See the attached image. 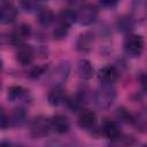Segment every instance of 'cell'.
I'll list each match as a JSON object with an SVG mask.
<instances>
[{
    "label": "cell",
    "mask_w": 147,
    "mask_h": 147,
    "mask_svg": "<svg viewBox=\"0 0 147 147\" xmlns=\"http://www.w3.org/2000/svg\"><path fill=\"white\" fill-rule=\"evenodd\" d=\"M116 99V90L111 84L102 83V85L94 93V101L98 108L108 109L113 106Z\"/></svg>",
    "instance_id": "obj_1"
},
{
    "label": "cell",
    "mask_w": 147,
    "mask_h": 147,
    "mask_svg": "<svg viewBox=\"0 0 147 147\" xmlns=\"http://www.w3.org/2000/svg\"><path fill=\"white\" fill-rule=\"evenodd\" d=\"M76 22H78L80 25H90L95 22L98 17V9L93 5H84L78 8L77 11H75Z\"/></svg>",
    "instance_id": "obj_2"
},
{
    "label": "cell",
    "mask_w": 147,
    "mask_h": 147,
    "mask_svg": "<svg viewBox=\"0 0 147 147\" xmlns=\"http://www.w3.org/2000/svg\"><path fill=\"white\" fill-rule=\"evenodd\" d=\"M124 49L131 56H139L144 51V39L139 34H127L124 39Z\"/></svg>",
    "instance_id": "obj_3"
},
{
    "label": "cell",
    "mask_w": 147,
    "mask_h": 147,
    "mask_svg": "<svg viewBox=\"0 0 147 147\" xmlns=\"http://www.w3.org/2000/svg\"><path fill=\"white\" fill-rule=\"evenodd\" d=\"M70 72V65L68 62H60L51 74V82L55 85L63 84Z\"/></svg>",
    "instance_id": "obj_4"
},
{
    "label": "cell",
    "mask_w": 147,
    "mask_h": 147,
    "mask_svg": "<svg viewBox=\"0 0 147 147\" xmlns=\"http://www.w3.org/2000/svg\"><path fill=\"white\" fill-rule=\"evenodd\" d=\"M52 129L51 119L46 117H37L31 124V133L34 137H45Z\"/></svg>",
    "instance_id": "obj_5"
},
{
    "label": "cell",
    "mask_w": 147,
    "mask_h": 147,
    "mask_svg": "<svg viewBox=\"0 0 147 147\" xmlns=\"http://www.w3.org/2000/svg\"><path fill=\"white\" fill-rule=\"evenodd\" d=\"M16 60L22 64V65H26L30 64L33 60V49L31 46L22 44L18 46L17 51H16Z\"/></svg>",
    "instance_id": "obj_6"
},
{
    "label": "cell",
    "mask_w": 147,
    "mask_h": 147,
    "mask_svg": "<svg viewBox=\"0 0 147 147\" xmlns=\"http://www.w3.org/2000/svg\"><path fill=\"white\" fill-rule=\"evenodd\" d=\"M96 124V115L92 110L83 111L78 117V125L84 130H91Z\"/></svg>",
    "instance_id": "obj_7"
},
{
    "label": "cell",
    "mask_w": 147,
    "mask_h": 147,
    "mask_svg": "<svg viewBox=\"0 0 147 147\" xmlns=\"http://www.w3.org/2000/svg\"><path fill=\"white\" fill-rule=\"evenodd\" d=\"M101 132L102 134L110 139V140H116L119 138V130H118V126L117 124L114 122V121H110V119H106L103 121L102 123V126H101Z\"/></svg>",
    "instance_id": "obj_8"
},
{
    "label": "cell",
    "mask_w": 147,
    "mask_h": 147,
    "mask_svg": "<svg viewBox=\"0 0 147 147\" xmlns=\"http://www.w3.org/2000/svg\"><path fill=\"white\" fill-rule=\"evenodd\" d=\"M17 15V9L15 6H13L9 2H6L1 7V15H0V21L2 24H9L13 23L16 18Z\"/></svg>",
    "instance_id": "obj_9"
},
{
    "label": "cell",
    "mask_w": 147,
    "mask_h": 147,
    "mask_svg": "<svg viewBox=\"0 0 147 147\" xmlns=\"http://www.w3.org/2000/svg\"><path fill=\"white\" fill-rule=\"evenodd\" d=\"M132 17L138 21L147 18V0H134L132 5Z\"/></svg>",
    "instance_id": "obj_10"
},
{
    "label": "cell",
    "mask_w": 147,
    "mask_h": 147,
    "mask_svg": "<svg viewBox=\"0 0 147 147\" xmlns=\"http://www.w3.org/2000/svg\"><path fill=\"white\" fill-rule=\"evenodd\" d=\"M30 32H31L30 26H29L28 24H22V25L17 26V29H15V30L13 31V33H11V36H10L11 41H13L15 45H18V46H20V45L23 44V40H24L26 37H29Z\"/></svg>",
    "instance_id": "obj_11"
},
{
    "label": "cell",
    "mask_w": 147,
    "mask_h": 147,
    "mask_svg": "<svg viewBox=\"0 0 147 147\" xmlns=\"http://www.w3.org/2000/svg\"><path fill=\"white\" fill-rule=\"evenodd\" d=\"M118 77V71L116 70L115 67L113 65H107V67H103L100 71H99V79L102 82V83H106V84H111L114 83Z\"/></svg>",
    "instance_id": "obj_12"
},
{
    "label": "cell",
    "mask_w": 147,
    "mask_h": 147,
    "mask_svg": "<svg viewBox=\"0 0 147 147\" xmlns=\"http://www.w3.org/2000/svg\"><path fill=\"white\" fill-rule=\"evenodd\" d=\"M51 124H52V129L60 134H63V133L68 132V130H69V122L65 118V116H63V115L53 116L51 119Z\"/></svg>",
    "instance_id": "obj_13"
},
{
    "label": "cell",
    "mask_w": 147,
    "mask_h": 147,
    "mask_svg": "<svg viewBox=\"0 0 147 147\" xmlns=\"http://www.w3.org/2000/svg\"><path fill=\"white\" fill-rule=\"evenodd\" d=\"M77 70H78L79 76L83 79H90L93 77V74H94V69H93L91 62L88 60H85V59H83L78 62Z\"/></svg>",
    "instance_id": "obj_14"
},
{
    "label": "cell",
    "mask_w": 147,
    "mask_h": 147,
    "mask_svg": "<svg viewBox=\"0 0 147 147\" xmlns=\"http://www.w3.org/2000/svg\"><path fill=\"white\" fill-rule=\"evenodd\" d=\"M26 121V113L22 108L14 109L9 116V124L13 126H22Z\"/></svg>",
    "instance_id": "obj_15"
},
{
    "label": "cell",
    "mask_w": 147,
    "mask_h": 147,
    "mask_svg": "<svg viewBox=\"0 0 147 147\" xmlns=\"http://www.w3.org/2000/svg\"><path fill=\"white\" fill-rule=\"evenodd\" d=\"M53 20H54V14L52 10H49L48 8H42L41 10H39L38 21L41 25H48L53 22Z\"/></svg>",
    "instance_id": "obj_16"
},
{
    "label": "cell",
    "mask_w": 147,
    "mask_h": 147,
    "mask_svg": "<svg viewBox=\"0 0 147 147\" xmlns=\"http://www.w3.org/2000/svg\"><path fill=\"white\" fill-rule=\"evenodd\" d=\"M92 41H93V38L91 37V34L84 33L79 37V39L77 41V48L79 51H88L92 46Z\"/></svg>",
    "instance_id": "obj_17"
},
{
    "label": "cell",
    "mask_w": 147,
    "mask_h": 147,
    "mask_svg": "<svg viewBox=\"0 0 147 147\" xmlns=\"http://www.w3.org/2000/svg\"><path fill=\"white\" fill-rule=\"evenodd\" d=\"M64 101H65V96L62 93V91H60V90L52 91L48 94V102L52 106H59V105H61Z\"/></svg>",
    "instance_id": "obj_18"
},
{
    "label": "cell",
    "mask_w": 147,
    "mask_h": 147,
    "mask_svg": "<svg viewBox=\"0 0 147 147\" xmlns=\"http://www.w3.org/2000/svg\"><path fill=\"white\" fill-rule=\"evenodd\" d=\"M25 93V90L22 86H10L8 88V99L10 101H15L22 98Z\"/></svg>",
    "instance_id": "obj_19"
},
{
    "label": "cell",
    "mask_w": 147,
    "mask_h": 147,
    "mask_svg": "<svg viewBox=\"0 0 147 147\" xmlns=\"http://www.w3.org/2000/svg\"><path fill=\"white\" fill-rule=\"evenodd\" d=\"M117 117L119 118V121L124 122V123H133L134 122V117L132 116V114L125 109V108H118L116 111Z\"/></svg>",
    "instance_id": "obj_20"
},
{
    "label": "cell",
    "mask_w": 147,
    "mask_h": 147,
    "mask_svg": "<svg viewBox=\"0 0 147 147\" xmlns=\"http://www.w3.org/2000/svg\"><path fill=\"white\" fill-rule=\"evenodd\" d=\"M117 26L121 31L125 32V31H129L130 29H132L133 26V20L131 17H121L118 18L117 21Z\"/></svg>",
    "instance_id": "obj_21"
},
{
    "label": "cell",
    "mask_w": 147,
    "mask_h": 147,
    "mask_svg": "<svg viewBox=\"0 0 147 147\" xmlns=\"http://www.w3.org/2000/svg\"><path fill=\"white\" fill-rule=\"evenodd\" d=\"M22 7L26 11H33L37 8V0H22L21 1Z\"/></svg>",
    "instance_id": "obj_22"
},
{
    "label": "cell",
    "mask_w": 147,
    "mask_h": 147,
    "mask_svg": "<svg viewBox=\"0 0 147 147\" xmlns=\"http://www.w3.org/2000/svg\"><path fill=\"white\" fill-rule=\"evenodd\" d=\"M45 72V67H36L30 71V77L31 78H37L40 75H42Z\"/></svg>",
    "instance_id": "obj_23"
},
{
    "label": "cell",
    "mask_w": 147,
    "mask_h": 147,
    "mask_svg": "<svg viewBox=\"0 0 147 147\" xmlns=\"http://www.w3.org/2000/svg\"><path fill=\"white\" fill-rule=\"evenodd\" d=\"M139 82H140V85H141V88L147 92V74H141L139 76Z\"/></svg>",
    "instance_id": "obj_24"
},
{
    "label": "cell",
    "mask_w": 147,
    "mask_h": 147,
    "mask_svg": "<svg viewBox=\"0 0 147 147\" xmlns=\"http://www.w3.org/2000/svg\"><path fill=\"white\" fill-rule=\"evenodd\" d=\"M7 125H9V117H7L6 114H5V111L2 110L1 111V127L2 129H6Z\"/></svg>",
    "instance_id": "obj_25"
},
{
    "label": "cell",
    "mask_w": 147,
    "mask_h": 147,
    "mask_svg": "<svg viewBox=\"0 0 147 147\" xmlns=\"http://www.w3.org/2000/svg\"><path fill=\"white\" fill-rule=\"evenodd\" d=\"M118 0H100V2L103 5V6H107V7H111L117 3Z\"/></svg>",
    "instance_id": "obj_26"
},
{
    "label": "cell",
    "mask_w": 147,
    "mask_h": 147,
    "mask_svg": "<svg viewBox=\"0 0 147 147\" xmlns=\"http://www.w3.org/2000/svg\"><path fill=\"white\" fill-rule=\"evenodd\" d=\"M80 1H83V0H67V2L70 5H76V3H79Z\"/></svg>",
    "instance_id": "obj_27"
}]
</instances>
